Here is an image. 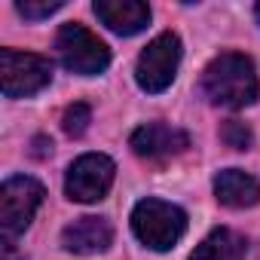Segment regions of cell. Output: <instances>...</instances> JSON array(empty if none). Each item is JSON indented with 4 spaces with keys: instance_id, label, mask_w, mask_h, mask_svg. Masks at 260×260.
Returning <instances> with one entry per match:
<instances>
[{
    "instance_id": "obj_1",
    "label": "cell",
    "mask_w": 260,
    "mask_h": 260,
    "mask_svg": "<svg viewBox=\"0 0 260 260\" xmlns=\"http://www.w3.org/2000/svg\"><path fill=\"white\" fill-rule=\"evenodd\" d=\"M257 92H260L257 68L242 52H223L202 71V95L214 107L242 110L254 104Z\"/></svg>"
},
{
    "instance_id": "obj_2",
    "label": "cell",
    "mask_w": 260,
    "mask_h": 260,
    "mask_svg": "<svg viewBox=\"0 0 260 260\" xmlns=\"http://www.w3.org/2000/svg\"><path fill=\"white\" fill-rule=\"evenodd\" d=\"M132 230L150 251H169L187 230V214L166 199H141L132 211Z\"/></svg>"
},
{
    "instance_id": "obj_3",
    "label": "cell",
    "mask_w": 260,
    "mask_h": 260,
    "mask_svg": "<svg viewBox=\"0 0 260 260\" xmlns=\"http://www.w3.org/2000/svg\"><path fill=\"white\" fill-rule=\"evenodd\" d=\"M0 83H4L7 98L37 95L52 83V61L37 52L0 49Z\"/></svg>"
},
{
    "instance_id": "obj_4",
    "label": "cell",
    "mask_w": 260,
    "mask_h": 260,
    "mask_svg": "<svg viewBox=\"0 0 260 260\" xmlns=\"http://www.w3.org/2000/svg\"><path fill=\"white\" fill-rule=\"evenodd\" d=\"M55 49H58V58L68 71L80 74V77H92V74H101L107 64H110V49L92 34L86 31L83 25H61L58 34H55Z\"/></svg>"
},
{
    "instance_id": "obj_5",
    "label": "cell",
    "mask_w": 260,
    "mask_h": 260,
    "mask_svg": "<svg viewBox=\"0 0 260 260\" xmlns=\"http://www.w3.org/2000/svg\"><path fill=\"white\" fill-rule=\"evenodd\" d=\"M178 64H181V37L166 31L159 37H153L147 43V49L138 55V64H135V80L144 92L156 95V92H166L172 83H175V74H178Z\"/></svg>"
},
{
    "instance_id": "obj_6",
    "label": "cell",
    "mask_w": 260,
    "mask_h": 260,
    "mask_svg": "<svg viewBox=\"0 0 260 260\" xmlns=\"http://www.w3.org/2000/svg\"><path fill=\"white\" fill-rule=\"evenodd\" d=\"M43 202V184L28 178V175H16L10 181H4L0 187V226L4 236L13 239L19 233H25L37 214Z\"/></svg>"
},
{
    "instance_id": "obj_7",
    "label": "cell",
    "mask_w": 260,
    "mask_h": 260,
    "mask_svg": "<svg viewBox=\"0 0 260 260\" xmlns=\"http://www.w3.org/2000/svg\"><path fill=\"white\" fill-rule=\"evenodd\" d=\"M113 175H116V166H113L110 156H104V153H83L68 169L64 193L74 202H98L113 187Z\"/></svg>"
},
{
    "instance_id": "obj_8",
    "label": "cell",
    "mask_w": 260,
    "mask_h": 260,
    "mask_svg": "<svg viewBox=\"0 0 260 260\" xmlns=\"http://www.w3.org/2000/svg\"><path fill=\"white\" fill-rule=\"evenodd\" d=\"M128 144H132V150L141 159H169L190 147V135L181 132V128L166 125V122H147V125L135 128Z\"/></svg>"
},
{
    "instance_id": "obj_9",
    "label": "cell",
    "mask_w": 260,
    "mask_h": 260,
    "mask_svg": "<svg viewBox=\"0 0 260 260\" xmlns=\"http://www.w3.org/2000/svg\"><path fill=\"white\" fill-rule=\"evenodd\" d=\"M95 16L113 34L132 37L150 25V7L141 0H95Z\"/></svg>"
},
{
    "instance_id": "obj_10",
    "label": "cell",
    "mask_w": 260,
    "mask_h": 260,
    "mask_svg": "<svg viewBox=\"0 0 260 260\" xmlns=\"http://www.w3.org/2000/svg\"><path fill=\"white\" fill-rule=\"evenodd\" d=\"M61 245L71 254H101L113 245V226H110V220L95 217V214L77 217L74 223L64 226Z\"/></svg>"
},
{
    "instance_id": "obj_11",
    "label": "cell",
    "mask_w": 260,
    "mask_h": 260,
    "mask_svg": "<svg viewBox=\"0 0 260 260\" xmlns=\"http://www.w3.org/2000/svg\"><path fill=\"white\" fill-rule=\"evenodd\" d=\"M214 196L226 208H251L260 202V181L242 169H226L214 178Z\"/></svg>"
},
{
    "instance_id": "obj_12",
    "label": "cell",
    "mask_w": 260,
    "mask_h": 260,
    "mask_svg": "<svg viewBox=\"0 0 260 260\" xmlns=\"http://www.w3.org/2000/svg\"><path fill=\"white\" fill-rule=\"evenodd\" d=\"M245 254H248L245 236H239L236 230L217 226L196 245L190 260H245Z\"/></svg>"
},
{
    "instance_id": "obj_13",
    "label": "cell",
    "mask_w": 260,
    "mask_h": 260,
    "mask_svg": "<svg viewBox=\"0 0 260 260\" xmlns=\"http://www.w3.org/2000/svg\"><path fill=\"white\" fill-rule=\"evenodd\" d=\"M89 122H92V107H89L86 101H74V104L64 110V116H61V125H64V132H68L71 138L86 135Z\"/></svg>"
},
{
    "instance_id": "obj_14",
    "label": "cell",
    "mask_w": 260,
    "mask_h": 260,
    "mask_svg": "<svg viewBox=\"0 0 260 260\" xmlns=\"http://www.w3.org/2000/svg\"><path fill=\"white\" fill-rule=\"evenodd\" d=\"M61 7H64L61 0H19V4H16L19 16H25V19H31V22L49 19V16H52V13H58Z\"/></svg>"
},
{
    "instance_id": "obj_15",
    "label": "cell",
    "mask_w": 260,
    "mask_h": 260,
    "mask_svg": "<svg viewBox=\"0 0 260 260\" xmlns=\"http://www.w3.org/2000/svg\"><path fill=\"white\" fill-rule=\"evenodd\" d=\"M220 138H223V141H226V147H233V150H248V147H251V141H254L251 128H248L245 122H239V119L223 122Z\"/></svg>"
},
{
    "instance_id": "obj_16",
    "label": "cell",
    "mask_w": 260,
    "mask_h": 260,
    "mask_svg": "<svg viewBox=\"0 0 260 260\" xmlns=\"http://www.w3.org/2000/svg\"><path fill=\"white\" fill-rule=\"evenodd\" d=\"M34 144H37V150H34L37 156H46V153H52V141H46V138H37Z\"/></svg>"
},
{
    "instance_id": "obj_17",
    "label": "cell",
    "mask_w": 260,
    "mask_h": 260,
    "mask_svg": "<svg viewBox=\"0 0 260 260\" xmlns=\"http://www.w3.org/2000/svg\"><path fill=\"white\" fill-rule=\"evenodd\" d=\"M254 16H257V22H260V4H257V7H254Z\"/></svg>"
}]
</instances>
